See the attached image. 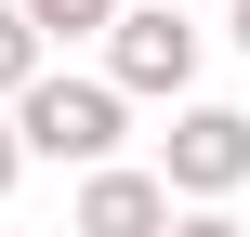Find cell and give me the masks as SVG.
Returning <instances> with one entry per match:
<instances>
[{"instance_id":"1","label":"cell","mask_w":250,"mask_h":237,"mask_svg":"<svg viewBox=\"0 0 250 237\" xmlns=\"http://www.w3.org/2000/svg\"><path fill=\"white\" fill-rule=\"evenodd\" d=\"M119 119H132L119 79H66V66H40V79L13 92L26 158H66V172H105V158H119Z\"/></svg>"},{"instance_id":"2","label":"cell","mask_w":250,"mask_h":237,"mask_svg":"<svg viewBox=\"0 0 250 237\" xmlns=\"http://www.w3.org/2000/svg\"><path fill=\"white\" fill-rule=\"evenodd\" d=\"M158 185L185 198V211H224L250 185V106H171V132H158Z\"/></svg>"},{"instance_id":"3","label":"cell","mask_w":250,"mask_h":237,"mask_svg":"<svg viewBox=\"0 0 250 237\" xmlns=\"http://www.w3.org/2000/svg\"><path fill=\"white\" fill-rule=\"evenodd\" d=\"M105 79H119V92H171V106H185V79H198V13L132 0V13L105 26Z\"/></svg>"},{"instance_id":"4","label":"cell","mask_w":250,"mask_h":237,"mask_svg":"<svg viewBox=\"0 0 250 237\" xmlns=\"http://www.w3.org/2000/svg\"><path fill=\"white\" fill-rule=\"evenodd\" d=\"M66 237H171V185H158V172H132V158H105V172H79Z\"/></svg>"},{"instance_id":"5","label":"cell","mask_w":250,"mask_h":237,"mask_svg":"<svg viewBox=\"0 0 250 237\" xmlns=\"http://www.w3.org/2000/svg\"><path fill=\"white\" fill-rule=\"evenodd\" d=\"M119 13H132V0H26V26H40V40H105Z\"/></svg>"},{"instance_id":"6","label":"cell","mask_w":250,"mask_h":237,"mask_svg":"<svg viewBox=\"0 0 250 237\" xmlns=\"http://www.w3.org/2000/svg\"><path fill=\"white\" fill-rule=\"evenodd\" d=\"M40 53H53V40L26 26V0H0V106H13L26 79H40Z\"/></svg>"},{"instance_id":"7","label":"cell","mask_w":250,"mask_h":237,"mask_svg":"<svg viewBox=\"0 0 250 237\" xmlns=\"http://www.w3.org/2000/svg\"><path fill=\"white\" fill-rule=\"evenodd\" d=\"M171 237H250L237 211H171Z\"/></svg>"},{"instance_id":"8","label":"cell","mask_w":250,"mask_h":237,"mask_svg":"<svg viewBox=\"0 0 250 237\" xmlns=\"http://www.w3.org/2000/svg\"><path fill=\"white\" fill-rule=\"evenodd\" d=\"M13 172H26V132H13V106H0V198H13Z\"/></svg>"},{"instance_id":"9","label":"cell","mask_w":250,"mask_h":237,"mask_svg":"<svg viewBox=\"0 0 250 237\" xmlns=\"http://www.w3.org/2000/svg\"><path fill=\"white\" fill-rule=\"evenodd\" d=\"M224 26H237V53H250V0H224Z\"/></svg>"},{"instance_id":"10","label":"cell","mask_w":250,"mask_h":237,"mask_svg":"<svg viewBox=\"0 0 250 237\" xmlns=\"http://www.w3.org/2000/svg\"><path fill=\"white\" fill-rule=\"evenodd\" d=\"M171 13H198V0H171Z\"/></svg>"}]
</instances>
